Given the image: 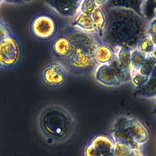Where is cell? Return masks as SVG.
Listing matches in <instances>:
<instances>
[{
	"label": "cell",
	"instance_id": "obj_1",
	"mask_svg": "<svg viewBox=\"0 0 156 156\" xmlns=\"http://www.w3.org/2000/svg\"><path fill=\"white\" fill-rule=\"evenodd\" d=\"M102 7L106 26L101 41L113 49L119 47L136 49L139 40L146 34L149 21L131 9Z\"/></svg>",
	"mask_w": 156,
	"mask_h": 156
},
{
	"label": "cell",
	"instance_id": "obj_2",
	"mask_svg": "<svg viewBox=\"0 0 156 156\" xmlns=\"http://www.w3.org/2000/svg\"><path fill=\"white\" fill-rule=\"evenodd\" d=\"M73 41V48L69 58L62 63L68 73L74 76H87L94 72L97 65L94 52L102 43L100 37L79 31L71 26L65 27Z\"/></svg>",
	"mask_w": 156,
	"mask_h": 156
},
{
	"label": "cell",
	"instance_id": "obj_3",
	"mask_svg": "<svg viewBox=\"0 0 156 156\" xmlns=\"http://www.w3.org/2000/svg\"><path fill=\"white\" fill-rule=\"evenodd\" d=\"M37 126L45 138L54 143H62L73 134L75 122L72 115L66 108L59 105L50 104L38 113Z\"/></svg>",
	"mask_w": 156,
	"mask_h": 156
},
{
	"label": "cell",
	"instance_id": "obj_4",
	"mask_svg": "<svg viewBox=\"0 0 156 156\" xmlns=\"http://www.w3.org/2000/svg\"><path fill=\"white\" fill-rule=\"evenodd\" d=\"M29 29L33 38L41 41L52 40L58 32L55 18L45 12L39 13L31 19Z\"/></svg>",
	"mask_w": 156,
	"mask_h": 156
},
{
	"label": "cell",
	"instance_id": "obj_5",
	"mask_svg": "<svg viewBox=\"0 0 156 156\" xmlns=\"http://www.w3.org/2000/svg\"><path fill=\"white\" fill-rule=\"evenodd\" d=\"M21 49L17 38L10 34L0 43V67L9 69L16 66L20 60Z\"/></svg>",
	"mask_w": 156,
	"mask_h": 156
},
{
	"label": "cell",
	"instance_id": "obj_6",
	"mask_svg": "<svg viewBox=\"0 0 156 156\" xmlns=\"http://www.w3.org/2000/svg\"><path fill=\"white\" fill-rule=\"evenodd\" d=\"M68 73L65 66L60 62L55 60L47 63L42 68L40 79L46 87L57 89L65 84Z\"/></svg>",
	"mask_w": 156,
	"mask_h": 156
},
{
	"label": "cell",
	"instance_id": "obj_7",
	"mask_svg": "<svg viewBox=\"0 0 156 156\" xmlns=\"http://www.w3.org/2000/svg\"><path fill=\"white\" fill-rule=\"evenodd\" d=\"M51 51L57 61L63 63L71 55L73 48V41L66 27L58 31L51 43Z\"/></svg>",
	"mask_w": 156,
	"mask_h": 156
},
{
	"label": "cell",
	"instance_id": "obj_8",
	"mask_svg": "<svg viewBox=\"0 0 156 156\" xmlns=\"http://www.w3.org/2000/svg\"><path fill=\"white\" fill-rule=\"evenodd\" d=\"M126 116H121L117 118L113 123L110 135L115 143H121L130 146L133 149L140 152L142 147L136 144L128 134L125 127Z\"/></svg>",
	"mask_w": 156,
	"mask_h": 156
},
{
	"label": "cell",
	"instance_id": "obj_9",
	"mask_svg": "<svg viewBox=\"0 0 156 156\" xmlns=\"http://www.w3.org/2000/svg\"><path fill=\"white\" fill-rule=\"evenodd\" d=\"M125 127L128 134L136 144L143 147L147 142L148 131L138 119L126 116Z\"/></svg>",
	"mask_w": 156,
	"mask_h": 156
},
{
	"label": "cell",
	"instance_id": "obj_10",
	"mask_svg": "<svg viewBox=\"0 0 156 156\" xmlns=\"http://www.w3.org/2000/svg\"><path fill=\"white\" fill-rule=\"evenodd\" d=\"M82 1H46L44 2L58 15L65 18L74 17Z\"/></svg>",
	"mask_w": 156,
	"mask_h": 156
},
{
	"label": "cell",
	"instance_id": "obj_11",
	"mask_svg": "<svg viewBox=\"0 0 156 156\" xmlns=\"http://www.w3.org/2000/svg\"><path fill=\"white\" fill-rule=\"evenodd\" d=\"M94 79L106 87H117L121 83L117 79L113 69L108 65H97L93 72Z\"/></svg>",
	"mask_w": 156,
	"mask_h": 156
},
{
	"label": "cell",
	"instance_id": "obj_12",
	"mask_svg": "<svg viewBox=\"0 0 156 156\" xmlns=\"http://www.w3.org/2000/svg\"><path fill=\"white\" fill-rule=\"evenodd\" d=\"M89 143L97 150L101 156H114L115 141L110 135L98 133L91 138Z\"/></svg>",
	"mask_w": 156,
	"mask_h": 156
},
{
	"label": "cell",
	"instance_id": "obj_13",
	"mask_svg": "<svg viewBox=\"0 0 156 156\" xmlns=\"http://www.w3.org/2000/svg\"><path fill=\"white\" fill-rule=\"evenodd\" d=\"M70 26L82 32L95 35L99 37L96 27L91 15H87L78 12L74 17V20Z\"/></svg>",
	"mask_w": 156,
	"mask_h": 156
},
{
	"label": "cell",
	"instance_id": "obj_14",
	"mask_svg": "<svg viewBox=\"0 0 156 156\" xmlns=\"http://www.w3.org/2000/svg\"><path fill=\"white\" fill-rule=\"evenodd\" d=\"M115 55L114 49L109 45L101 43L94 52V60L97 65L109 64Z\"/></svg>",
	"mask_w": 156,
	"mask_h": 156
},
{
	"label": "cell",
	"instance_id": "obj_15",
	"mask_svg": "<svg viewBox=\"0 0 156 156\" xmlns=\"http://www.w3.org/2000/svg\"><path fill=\"white\" fill-rule=\"evenodd\" d=\"M94 23L96 27L98 35L101 38L106 26V16L102 7V1L91 15Z\"/></svg>",
	"mask_w": 156,
	"mask_h": 156
},
{
	"label": "cell",
	"instance_id": "obj_16",
	"mask_svg": "<svg viewBox=\"0 0 156 156\" xmlns=\"http://www.w3.org/2000/svg\"><path fill=\"white\" fill-rule=\"evenodd\" d=\"M115 55L120 66L127 72L131 73L132 67L130 63L131 49L128 48L119 47L114 49Z\"/></svg>",
	"mask_w": 156,
	"mask_h": 156
},
{
	"label": "cell",
	"instance_id": "obj_17",
	"mask_svg": "<svg viewBox=\"0 0 156 156\" xmlns=\"http://www.w3.org/2000/svg\"><path fill=\"white\" fill-rule=\"evenodd\" d=\"M135 94L141 98H156V78L149 76L141 87L136 89Z\"/></svg>",
	"mask_w": 156,
	"mask_h": 156
},
{
	"label": "cell",
	"instance_id": "obj_18",
	"mask_svg": "<svg viewBox=\"0 0 156 156\" xmlns=\"http://www.w3.org/2000/svg\"><path fill=\"white\" fill-rule=\"evenodd\" d=\"M111 68L113 69L117 79L121 83L128 82L130 80L131 73L126 71L119 64L115 55H114L113 58L108 64Z\"/></svg>",
	"mask_w": 156,
	"mask_h": 156
},
{
	"label": "cell",
	"instance_id": "obj_19",
	"mask_svg": "<svg viewBox=\"0 0 156 156\" xmlns=\"http://www.w3.org/2000/svg\"><path fill=\"white\" fill-rule=\"evenodd\" d=\"M155 48V46L153 41L146 34L139 40L136 49L145 54L146 55H150L154 51Z\"/></svg>",
	"mask_w": 156,
	"mask_h": 156
},
{
	"label": "cell",
	"instance_id": "obj_20",
	"mask_svg": "<svg viewBox=\"0 0 156 156\" xmlns=\"http://www.w3.org/2000/svg\"><path fill=\"white\" fill-rule=\"evenodd\" d=\"M140 154V152L133 149L126 144L115 143L113 148L114 156H135Z\"/></svg>",
	"mask_w": 156,
	"mask_h": 156
},
{
	"label": "cell",
	"instance_id": "obj_21",
	"mask_svg": "<svg viewBox=\"0 0 156 156\" xmlns=\"http://www.w3.org/2000/svg\"><path fill=\"white\" fill-rule=\"evenodd\" d=\"M155 65L156 59L151 55H147L138 72L142 76L149 78Z\"/></svg>",
	"mask_w": 156,
	"mask_h": 156
},
{
	"label": "cell",
	"instance_id": "obj_22",
	"mask_svg": "<svg viewBox=\"0 0 156 156\" xmlns=\"http://www.w3.org/2000/svg\"><path fill=\"white\" fill-rule=\"evenodd\" d=\"M146 55L136 49L131 51L130 54V63L132 67V71H138L144 59L146 57Z\"/></svg>",
	"mask_w": 156,
	"mask_h": 156
},
{
	"label": "cell",
	"instance_id": "obj_23",
	"mask_svg": "<svg viewBox=\"0 0 156 156\" xmlns=\"http://www.w3.org/2000/svg\"><path fill=\"white\" fill-rule=\"evenodd\" d=\"M100 4V1H94V0H85L82 1L79 12L91 15V13L94 12L96 8Z\"/></svg>",
	"mask_w": 156,
	"mask_h": 156
},
{
	"label": "cell",
	"instance_id": "obj_24",
	"mask_svg": "<svg viewBox=\"0 0 156 156\" xmlns=\"http://www.w3.org/2000/svg\"><path fill=\"white\" fill-rule=\"evenodd\" d=\"M146 34L153 41L155 48L151 55L156 59V16L149 21Z\"/></svg>",
	"mask_w": 156,
	"mask_h": 156
},
{
	"label": "cell",
	"instance_id": "obj_25",
	"mask_svg": "<svg viewBox=\"0 0 156 156\" xmlns=\"http://www.w3.org/2000/svg\"><path fill=\"white\" fill-rule=\"evenodd\" d=\"M148 79L149 78H147L140 74L138 71H132L130 81L131 82L133 87L135 88V89H138L141 87L147 82Z\"/></svg>",
	"mask_w": 156,
	"mask_h": 156
},
{
	"label": "cell",
	"instance_id": "obj_26",
	"mask_svg": "<svg viewBox=\"0 0 156 156\" xmlns=\"http://www.w3.org/2000/svg\"><path fill=\"white\" fill-rule=\"evenodd\" d=\"M12 33L8 28V27L0 20V43L7 37Z\"/></svg>",
	"mask_w": 156,
	"mask_h": 156
},
{
	"label": "cell",
	"instance_id": "obj_27",
	"mask_svg": "<svg viewBox=\"0 0 156 156\" xmlns=\"http://www.w3.org/2000/svg\"><path fill=\"white\" fill-rule=\"evenodd\" d=\"M84 156H101L97 150L89 143L86 145L83 151Z\"/></svg>",
	"mask_w": 156,
	"mask_h": 156
},
{
	"label": "cell",
	"instance_id": "obj_28",
	"mask_svg": "<svg viewBox=\"0 0 156 156\" xmlns=\"http://www.w3.org/2000/svg\"><path fill=\"white\" fill-rule=\"evenodd\" d=\"M150 76L152 77L156 78V65H155V66H154V68L153 69V71H152V73H151Z\"/></svg>",
	"mask_w": 156,
	"mask_h": 156
},
{
	"label": "cell",
	"instance_id": "obj_29",
	"mask_svg": "<svg viewBox=\"0 0 156 156\" xmlns=\"http://www.w3.org/2000/svg\"><path fill=\"white\" fill-rule=\"evenodd\" d=\"M155 107L153 110V113L156 116V98H155Z\"/></svg>",
	"mask_w": 156,
	"mask_h": 156
},
{
	"label": "cell",
	"instance_id": "obj_30",
	"mask_svg": "<svg viewBox=\"0 0 156 156\" xmlns=\"http://www.w3.org/2000/svg\"><path fill=\"white\" fill-rule=\"evenodd\" d=\"M3 2H4V1H2V0H0V5H1V4H2Z\"/></svg>",
	"mask_w": 156,
	"mask_h": 156
},
{
	"label": "cell",
	"instance_id": "obj_31",
	"mask_svg": "<svg viewBox=\"0 0 156 156\" xmlns=\"http://www.w3.org/2000/svg\"><path fill=\"white\" fill-rule=\"evenodd\" d=\"M135 156H143V155H141V154H138V155H135Z\"/></svg>",
	"mask_w": 156,
	"mask_h": 156
},
{
	"label": "cell",
	"instance_id": "obj_32",
	"mask_svg": "<svg viewBox=\"0 0 156 156\" xmlns=\"http://www.w3.org/2000/svg\"><path fill=\"white\" fill-rule=\"evenodd\" d=\"M0 68H1V67H0Z\"/></svg>",
	"mask_w": 156,
	"mask_h": 156
}]
</instances>
